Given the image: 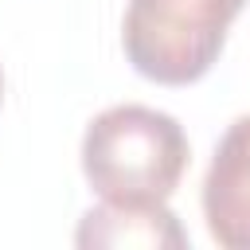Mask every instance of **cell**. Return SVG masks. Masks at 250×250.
I'll list each match as a JSON object with an SVG mask.
<instances>
[{"mask_svg":"<svg viewBox=\"0 0 250 250\" xmlns=\"http://www.w3.org/2000/svg\"><path fill=\"white\" fill-rule=\"evenodd\" d=\"M203 219L219 246L250 250V113L234 117L203 176Z\"/></svg>","mask_w":250,"mask_h":250,"instance_id":"obj_3","label":"cell"},{"mask_svg":"<svg viewBox=\"0 0 250 250\" xmlns=\"http://www.w3.org/2000/svg\"><path fill=\"white\" fill-rule=\"evenodd\" d=\"M246 0H129L121 47L133 70L160 86L199 82L223 55Z\"/></svg>","mask_w":250,"mask_h":250,"instance_id":"obj_2","label":"cell"},{"mask_svg":"<svg viewBox=\"0 0 250 250\" xmlns=\"http://www.w3.org/2000/svg\"><path fill=\"white\" fill-rule=\"evenodd\" d=\"M78 246H188V230L164 199H102L74 230Z\"/></svg>","mask_w":250,"mask_h":250,"instance_id":"obj_4","label":"cell"},{"mask_svg":"<svg viewBox=\"0 0 250 250\" xmlns=\"http://www.w3.org/2000/svg\"><path fill=\"white\" fill-rule=\"evenodd\" d=\"M188 156L180 121L152 105H109L82 133V176L102 199H168Z\"/></svg>","mask_w":250,"mask_h":250,"instance_id":"obj_1","label":"cell"},{"mask_svg":"<svg viewBox=\"0 0 250 250\" xmlns=\"http://www.w3.org/2000/svg\"><path fill=\"white\" fill-rule=\"evenodd\" d=\"M0 98H4V70H0Z\"/></svg>","mask_w":250,"mask_h":250,"instance_id":"obj_5","label":"cell"}]
</instances>
